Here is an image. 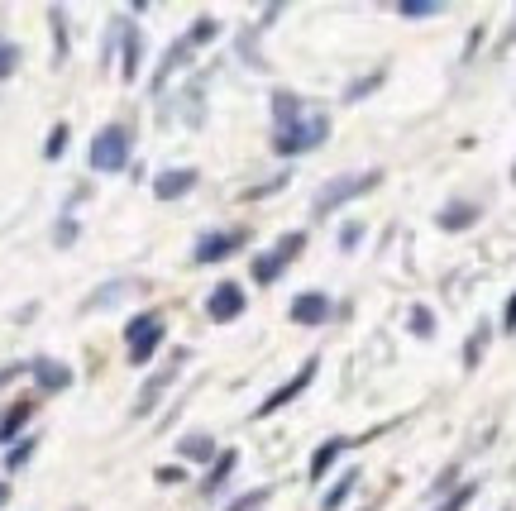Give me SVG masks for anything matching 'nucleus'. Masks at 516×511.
Listing matches in <instances>:
<instances>
[{"mask_svg": "<svg viewBox=\"0 0 516 511\" xmlns=\"http://www.w3.org/2000/svg\"><path fill=\"white\" fill-rule=\"evenodd\" d=\"M407 325H411V335H416V340H430V335H435V316H430L426 306H411Z\"/></svg>", "mask_w": 516, "mask_h": 511, "instance_id": "obj_22", "label": "nucleus"}, {"mask_svg": "<svg viewBox=\"0 0 516 511\" xmlns=\"http://www.w3.org/2000/svg\"><path fill=\"white\" fill-rule=\"evenodd\" d=\"M354 483H359V473H354V469L340 473V478H335V488H330V492L321 497V511H340L344 502H349V492H354Z\"/></svg>", "mask_w": 516, "mask_h": 511, "instance_id": "obj_19", "label": "nucleus"}, {"mask_svg": "<svg viewBox=\"0 0 516 511\" xmlns=\"http://www.w3.org/2000/svg\"><path fill=\"white\" fill-rule=\"evenodd\" d=\"M163 340H168V330H163V316L158 311H144V316H134L125 325V349H129V363L134 368H144V363L163 349Z\"/></svg>", "mask_w": 516, "mask_h": 511, "instance_id": "obj_3", "label": "nucleus"}, {"mask_svg": "<svg viewBox=\"0 0 516 511\" xmlns=\"http://www.w3.org/2000/svg\"><path fill=\"white\" fill-rule=\"evenodd\" d=\"M58 244H72V239H77V225H72V220H63V225H58Z\"/></svg>", "mask_w": 516, "mask_h": 511, "instance_id": "obj_35", "label": "nucleus"}, {"mask_svg": "<svg viewBox=\"0 0 516 511\" xmlns=\"http://www.w3.org/2000/svg\"><path fill=\"white\" fill-rule=\"evenodd\" d=\"M325 134H330V115L325 110H306L301 96L273 91V149L282 158H301V153L321 149Z\"/></svg>", "mask_w": 516, "mask_h": 511, "instance_id": "obj_1", "label": "nucleus"}, {"mask_svg": "<svg viewBox=\"0 0 516 511\" xmlns=\"http://www.w3.org/2000/svg\"><path fill=\"white\" fill-rule=\"evenodd\" d=\"M383 77H387L383 67H378V72H368V77H359V82H354L349 91H344V101H364L368 91H378V86H383Z\"/></svg>", "mask_w": 516, "mask_h": 511, "instance_id": "obj_23", "label": "nucleus"}, {"mask_svg": "<svg viewBox=\"0 0 516 511\" xmlns=\"http://www.w3.org/2000/svg\"><path fill=\"white\" fill-rule=\"evenodd\" d=\"M397 15H407V20H426V15H440V5H435V0H402V5H397Z\"/></svg>", "mask_w": 516, "mask_h": 511, "instance_id": "obj_26", "label": "nucleus"}, {"mask_svg": "<svg viewBox=\"0 0 516 511\" xmlns=\"http://www.w3.org/2000/svg\"><path fill=\"white\" fill-rule=\"evenodd\" d=\"M215 34H220V24H215V20H196L192 34H187V48H201V43H211Z\"/></svg>", "mask_w": 516, "mask_h": 511, "instance_id": "obj_27", "label": "nucleus"}, {"mask_svg": "<svg viewBox=\"0 0 516 511\" xmlns=\"http://www.w3.org/2000/svg\"><path fill=\"white\" fill-rule=\"evenodd\" d=\"M512 182H516V168H512Z\"/></svg>", "mask_w": 516, "mask_h": 511, "instance_id": "obj_37", "label": "nucleus"}, {"mask_svg": "<svg viewBox=\"0 0 516 511\" xmlns=\"http://www.w3.org/2000/svg\"><path fill=\"white\" fill-rule=\"evenodd\" d=\"M258 502H268V488H258V492H244L239 502H230L225 511H249V507H258Z\"/></svg>", "mask_w": 516, "mask_h": 511, "instance_id": "obj_32", "label": "nucleus"}, {"mask_svg": "<svg viewBox=\"0 0 516 511\" xmlns=\"http://www.w3.org/2000/svg\"><path fill=\"white\" fill-rule=\"evenodd\" d=\"M301 249H306V235H301V230H292V235H282L278 244L268 249V254H258V258H254V268H249V273H254V282H258V287L278 282L282 268H287V263H292V258L301 254Z\"/></svg>", "mask_w": 516, "mask_h": 511, "instance_id": "obj_5", "label": "nucleus"}, {"mask_svg": "<svg viewBox=\"0 0 516 511\" xmlns=\"http://www.w3.org/2000/svg\"><path fill=\"white\" fill-rule=\"evenodd\" d=\"M125 292H129V282H110V287H101V292H96V297L86 301L82 311H101V306H115V301L125 297Z\"/></svg>", "mask_w": 516, "mask_h": 511, "instance_id": "obj_21", "label": "nucleus"}, {"mask_svg": "<svg viewBox=\"0 0 516 511\" xmlns=\"http://www.w3.org/2000/svg\"><path fill=\"white\" fill-rule=\"evenodd\" d=\"M282 187H287V172H278V177H273V182H263V187H249V192H244V201H258V196H273V192H282Z\"/></svg>", "mask_w": 516, "mask_h": 511, "instance_id": "obj_31", "label": "nucleus"}, {"mask_svg": "<svg viewBox=\"0 0 516 511\" xmlns=\"http://www.w3.org/2000/svg\"><path fill=\"white\" fill-rule=\"evenodd\" d=\"M34 416V402L24 397V402H15L10 411H5V421H0V445H15V435H20V426Z\"/></svg>", "mask_w": 516, "mask_h": 511, "instance_id": "obj_17", "label": "nucleus"}, {"mask_svg": "<svg viewBox=\"0 0 516 511\" xmlns=\"http://www.w3.org/2000/svg\"><path fill=\"white\" fill-rule=\"evenodd\" d=\"M473 497H478V483H464V488H454L450 497H445V502H440L435 511H464V507L473 502Z\"/></svg>", "mask_w": 516, "mask_h": 511, "instance_id": "obj_25", "label": "nucleus"}, {"mask_svg": "<svg viewBox=\"0 0 516 511\" xmlns=\"http://www.w3.org/2000/svg\"><path fill=\"white\" fill-rule=\"evenodd\" d=\"M5 502H10V483H0V507H5Z\"/></svg>", "mask_w": 516, "mask_h": 511, "instance_id": "obj_36", "label": "nucleus"}, {"mask_svg": "<svg viewBox=\"0 0 516 511\" xmlns=\"http://www.w3.org/2000/svg\"><path fill=\"white\" fill-rule=\"evenodd\" d=\"M383 182V172H349V177H335V182H325L321 192H316V201H311V215L316 220H325L330 211H340V206H349V201H359V196H368L373 187Z\"/></svg>", "mask_w": 516, "mask_h": 511, "instance_id": "obj_2", "label": "nucleus"}, {"mask_svg": "<svg viewBox=\"0 0 516 511\" xmlns=\"http://www.w3.org/2000/svg\"><path fill=\"white\" fill-rule=\"evenodd\" d=\"M34 445H39V440H20V445L5 454V469H20V464H29V459H34Z\"/></svg>", "mask_w": 516, "mask_h": 511, "instance_id": "obj_28", "label": "nucleus"}, {"mask_svg": "<svg viewBox=\"0 0 516 511\" xmlns=\"http://www.w3.org/2000/svg\"><path fill=\"white\" fill-rule=\"evenodd\" d=\"M488 340H493V325L483 320L478 330L469 335V344H464V368H478V359H483V349H488Z\"/></svg>", "mask_w": 516, "mask_h": 511, "instance_id": "obj_20", "label": "nucleus"}, {"mask_svg": "<svg viewBox=\"0 0 516 511\" xmlns=\"http://www.w3.org/2000/svg\"><path fill=\"white\" fill-rule=\"evenodd\" d=\"M316 368H321V359H306V363H301V368H297V378H287L282 387H273V392H268V397H263V402L254 406V421H263V416H273V411H282L287 402H297L301 392H306V387L316 383Z\"/></svg>", "mask_w": 516, "mask_h": 511, "instance_id": "obj_6", "label": "nucleus"}, {"mask_svg": "<svg viewBox=\"0 0 516 511\" xmlns=\"http://www.w3.org/2000/svg\"><path fill=\"white\" fill-rule=\"evenodd\" d=\"M344 449H349V440H344V435H335V440H325V445L311 454V469H306V473H311V483H321L325 473L335 469V459H340Z\"/></svg>", "mask_w": 516, "mask_h": 511, "instance_id": "obj_13", "label": "nucleus"}, {"mask_svg": "<svg viewBox=\"0 0 516 511\" xmlns=\"http://www.w3.org/2000/svg\"><path fill=\"white\" fill-rule=\"evenodd\" d=\"M120 39H125V63H120V77H125V82H134V77H139V63H144V39H139V29H134V24H125V29H120Z\"/></svg>", "mask_w": 516, "mask_h": 511, "instance_id": "obj_15", "label": "nucleus"}, {"mask_svg": "<svg viewBox=\"0 0 516 511\" xmlns=\"http://www.w3.org/2000/svg\"><path fill=\"white\" fill-rule=\"evenodd\" d=\"M29 378L39 383V392H63V387H72V368L58 359H34L29 363Z\"/></svg>", "mask_w": 516, "mask_h": 511, "instance_id": "obj_11", "label": "nucleus"}, {"mask_svg": "<svg viewBox=\"0 0 516 511\" xmlns=\"http://www.w3.org/2000/svg\"><path fill=\"white\" fill-rule=\"evenodd\" d=\"M63 149H67V125H53V134H48L43 153H48V158H63Z\"/></svg>", "mask_w": 516, "mask_h": 511, "instance_id": "obj_30", "label": "nucleus"}, {"mask_svg": "<svg viewBox=\"0 0 516 511\" xmlns=\"http://www.w3.org/2000/svg\"><path fill=\"white\" fill-rule=\"evenodd\" d=\"M359 239H364V225H359V220H349V225L340 230V249L344 254H354V249H359Z\"/></svg>", "mask_w": 516, "mask_h": 511, "instance_id": "obj_29", "label": "nucleus"}, {"mask_svg": "<svg viewBox=\"0 0 516 511\" xmlns=\"http://www.w3.org/2000/svg\"><path fill=\"white\" fill-rule=\"evenodd\" d=\"M206 316L220 320V325L244 316V292H239V282H220V287H215L211 297H206Z\"/></svg>", "mask_w": 516, "mask_h": 511, "instance_id": "obj_9", "label": "nucleus"}, {"mask_svg": "<svg viewBox=\"0 0 516 511\" xmlns=\"http://www.w3.org/2000/svg\"><path fill=\"white\" fill-rule=\"evenodd\" d=\"M15 72H20V43L0 39V82H5V77H15Z\"/></svg>", "mask_w": 516, "mask_h": 511, "instance_id": "obj_24", "label": "nucleus"}, {"mask_svg": "<svg viewBox=\"0 0 516 511\" xmlns=\"http://www.w3.org/2000/svg\"><path fill=\"white\" fill-rule=\"evenodd\" d=\"M235 464H239V454H235V449H225V454H220V459H215L211 478H206V483H201V492H206V497H220V492L230 488V473H235Z\"/></svg>", "mask_w": 516, "mask_h": 511, "instance_id": "obj_16", "label": "nucleus"}, {"mask_svg": "<svg viewBox=\"0 0 516 511\" xmlns=\"http://www.w3.org/2000/svg\"><path fill=\"white\" fill-rule=\"evenodd\" d=\"M249 244V230H206V235L196 239V249H192V258L196 263H225L230 254H239Z\"/></svg>", "mask_w": 516, "mask_h": 511, "instance_id": "obj_7", "label": "nucleus"}, {"mask_svg": "<svg viewBox=\"0 0 516 511\" xmlns=\"http://www.w3.org/2000/svg\"><path fill=\"white\" fill-rule=\"evenodd\" d=\"M435 225L440 230H469V225H478V206L473 201H450L445 211L435 215Z\"/></svg>", "mask_w": 516, "mask_h": 511, "instance_id": "obj_14", "label": "nucleus"}, {"mask_svg": "<svg viewBox=\"0 0 516 511\" xmlns=\"http://www.w3.org/2000/svg\"><path fill=\"white\" fill-rule=\"evenodd\" d=\"M129 149H134L129 129L125 125H106L96 139H91V168L96 172H125L129 168Z\"/></svg>", "mask_w": 516, "mask_h": 511, "instance_id": "obj_4", "label": "nucleus"}, {"mask_svg": "<svg viewBox=\"0 0 516 511\" xmlns=\"http://www.w3.org/2000/svg\"><path fill=\"white\" fill-rule=\"evenodd\" d=\"M196 187V168H168L153 177V196L158 201H177V196H187Z\"/></svg>", "mask_w": 516, "mask_h": 511, "instance_id": "obj_10", "label": "nucleus"}, {"mask_svg": "<svg viewBox=\"0 0 516 511\" xmlns=\"http://www.w3.org/2000/svg\"><path fill=\"white\" fill-rule=\"evenodd\" d=\"M177 454H182V459H192V464L215 459V440L211 435H201V430H196V435H182V440H177Z\"/></svg>", "mask_w": 516, "mask_h": 511, "instance_id": "obj_18", "label": "nucleus"}, {"mask_svg": "<svg viewBox=\"0 0 516 511\" xmlns=\"http://www.w3.org/2000/svg\"><path fill=\"white\" fill-rule=\"evenodd\" d=\"M502 330H507V335H516V297L507 301V311H502Z\"/></svg>", "mask_w": 516, "mask_h": 511, "instance_id": "obj_34", "label": "nucleus"}, {"mask_svg": "<svg viewBox=\"0 0 516 511\" xmlns=\"http://www.w3.org/2000/svg\"><path fill=\"white\" fill-rule=\"evenodd\" d=\"M182 363H187V349H177L168 368H158V373H153L149 383H144V392H139V406H134V416H149L153 406H158V397H163V392H168V387L177 383V373H182Z\"/></svg>", "mask_w": 516, "mask_h": 511, "instance_id": "obj_8", "label": "nucleus"}, {"mask_svg": "<svg viewBox=\"0 0 516 511\" xmlns=\"http://www.w3.org/2000/svg\"><path fill=\"white\" fill-rule=\"evenodd\" d=\"M153 478H158V483H187V469H158Z\"/></svg>", "mask_w": 516, "mask_h": 511, "instance_id": "obj_33", "label": "nucleus"}, {"mask_svg": "<svg viewBox=\"0 0 516 511\" xmlns=\"http://www.w3.org/2000/svg\"><path fill=\"white\" fill-rule=\"evenodd\" d=\"M292 320H297V325H325V320H330V297H325V292H301V297L292 301Z\"/></svg>", "mask_w": 516, "mask_h": 511, "instance_id": "obj_12", "label": "nucleus"}]
</instances>
